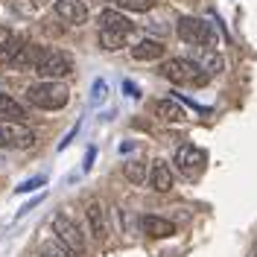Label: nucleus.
<instances>
[{"label":"nucleus","mask_w":257,"mask_h":257,"mask_svg":"<svg viewBox=\"0 0 257 257\" xmlns=\"http://www.w3.org/2000/svg\"><path fill=\"white\" fill-rule=\"evenodd\" d=\"M27 96H30L32 105L41 108V111H59V108H64L70 102V91L59 79H44L38 85H32L27 91Z\"/></svg>","instance_id":"nucleus-1"},{"label":"nucleus","mask_w":257,"mask_h":257,"mask_svg":"<svg viewBox=\"0 0 257 257\" xmlns=\"http://www.w3.org/2000/svg\"><path fill=\"white\" fill-rule=\"evenodd\" d=\"M161 76L170 79L173 85H205L210 79L208 73L190 59H170L161 64Z\"/></svg>","instance_id":"nucleus-2"},{"label":"nucleus","mask_w":257,"mask_h":257,"mask_svg":"<svg viewBox=\"0 0 257 257\" xmlns=\"http://www.w3.org/2000/svg\"><path fill=\"white\" fill-rule=\"evenodd\" d=\"M178 38L184 41V44H193V47H205V50H213L216 47V32L210 24L205 21H199V18H181L178 21Z\"/></svg>","instance_id":"nucleus-3"},{"label":"nucleus","mask_w":257,"mask_h":257,"mask_svg":"<svg viewBox=\"0 0 257 257\" xmlns=\"http://www.w3.org/2000/svg\"><path fill=\"white\" fill-rule=\"evenodd\" d=\"M53 231H56L59 242H64L73 254H85V234H82L79 222L70 219L64 210H59V213L53 216Z\"/></svg>","instance_id":"nucleus-4"},{"label":"nucleus","mask_w":257,"mask_h":257,"mask_svg":"<svg viewBox=\"0 0 257 257\" xmlns=\"http://www.w3.org/2000/svg\"><path fill=\"white\" fill-rule=\"evenodd\" d=\"M35 73L44 79H62L67 73H73V59L62 50H44L41 62L35 64Z\"/></svg>","instance_id":"nucleus-5"},{"label":"nucleus","mask_w":257,"mask_h":257,"mask_svg":"<svg viewBox=\"0 0 257 257\" xmlns=\"http://www.w3.org/2000/svg\"><path fill=\"white\" fill-rule=\"evenodd\" d=\"M205 164H208L205 149H199V146H193V144H184L176 152V167L184 178H199L202 170H205Z\"/></svg>","instance_id":"nucleus-6"},{"label":"nucleus","mask_w":257,"mask_h":257,"mask_svg":"<svg viewBox=\"0 0 257 257\" xmlns=\"http://www.w3.org/2000/svg\"><path fill=\"white\" fill-rule=\"evenodd\" d=\"M0 146L3 149H30L35 146V132L27 126H21V123H0Z\"/></svg>","instance_id":"nucleus-7"},{"label":"nucleus","mask_w":257,"mask_h":257,"mask_svg":"<svg viewBox=\"0 0 257 257\" xmlns=\"http://www.w3.org/2000/svg\"><path fill=\"white\" fill-rule=\"evenodd\" d=\"M53 9H56V15L62 18L64 24H73V27L88 21V6L82 0H56Z\"/></svg>","instance_id":"nucleus-8"},{"label":"nucleus","mask_w":257,"mask_h":257,"mask_svg":"<svg viewBox=\"0 0 257 257\" xmlns=\"http://www.w3.org/2000/svg\"><path fill=\"white\" fill-rule=\"evenodd\" d=\"M149 187L155 193H170L173 190V170H170V164L167 161H152V167H149Z\"/></svg>","instance_id":"nucleus-9"},{"label":"nucleus","mask_w":257,"mask_h":257,"mask_svg":"<svg viewBox=\"0 0 257 257\" xmlns=\"http://www.w3.org/2000/svg\"><path fill=\"white\" fill-rule=\"evenodd\" d=\"M141 228H144L146 237H152V240H167V237L176 234V225L170 219H164V216H155V213H146L141 219Z\"/></svg>","instance_id":"nucleus-10"},{"label":"nucleus","mask_w":257,"mask_h":257,"mask_svg":"<svg viewBox=\"0 0 257 257\" xmlns=\"http://www.w3.org/2000/svg\"><path fill=\"white\" fill-rule=\"evenodd\" d=\"M41 56H44V47H38V44H21L9 64L15 70H35V64L41 62Z\"/></svg>","instance_id":"nucleus-11"},{"label":"nucleus","mask_w":257,"mask_h":257,"mask_svg":"<svg viewBox=\"0 0 257 257\" xmlns=\"http://www.w3.org/2000/svg\"><path fill=\"white\" fill-rule=\"evenodd\" d=\"M85 213H88L91 234H94L99 242H102V240H105V234H108V219H105V208H102V202H91Z\"/></svg>","instance_id":"nucleus-12"},{"label":"nucleus","mask_w":257,"mask_h":257,"mask_svg":"<svg viewBox=\"0 0 257 257\" xmlns=\"http://www.w3.org/2000/svg\"><path fill=\"white\" fill-rule=\"evenodd\" d=\"M161 56H164V44L155 41V38H144V41H138L132 47V59L135 62H158Z\"/></svg>","instance_id":"nucleus-13"},{"label":"nucleus","mask_w":257,"mask_h":257,"mask_svg":"<svg viewBox=\"0 0 257 257\" xmlns=\"http://www.w3.org/2000/svg\"><path fill=\"white\" fill-rule=\"evenodd\" d=\"M99 30H114V32H132L135 30V24L128 21L123 12H117V9H105V12H99Z\"/></svg>","instance_id":"nucleus-14"},{"label":"nucleus","mask_w":257,"mask_h":257,"mask_svg":"<svg viewBox=\"0 0 257 257\" xmlns=\"http://www.w3.org/2000/svg\"><path fill=\"white\" fill-rule=\"evenodd\" d=\"M155 114L161 120H167V123H181L184 120V108L178 102H173V99H158L155 102Z\"/></svg>","instance_id":"nucleus-15"},{"label":"nucleus","mask_w":257,"mask_h":257,"mask_svg":"<svg viewBox=\"0 0 257 257\" xmlns=\"http://www.w3.org/2000/svg\"><path fill=\"white\" fill-rule=\"evenodd\" d=\"M128 41L126 32H114V30H99V47L114 53V50H123Z\"/></svg>","instance_id":"nucleus-16"},{"label":"nucleus","mask_w":257,"mask_h":257,"mask_svg":"<svg viewBox=\"0 0 257 257\" xmlns=\"http://www.w3.org/2000/svg\"><path fill=\"white\" fill-rule=\"evenodd\" d=\"M0 114H3V117H9V120H15V123H21V120L27 117L24 105H21V102H15L12 96L3 94V91H0Z\"/></svg>","instance_id":"nucleus-17"},{"label":"nucleus","mask_w":257,"mask_h":257,"mask_svg":"<svg viewBox=\"0 0 257 257\" xmlns=\"http://www.w3.org/2000/svg\"><path fill=\"white\" fill-rule=\"evenodd\" d=\"M123 176H126L132 184H144L146 181V164L144 161H126V164H123Z\"/></svg>","instance_id":"nucleus-18"},{"label":"nucleus","mask_w":257,"mask_h":257,"mask_svg":"<svg viewBox=\"0 0 257 257\" xmlns=\"http://www.w3.org/2000/svg\"><path fill=\"white\" fill-rule=\"evenodd\" d=\"M208 76H216V73H222V67H225V62H222V56L219 53H213V50H208L205 53V59H202V64H199Z\"/></svg>","instance_id":"nucleus-19"},{"label":"nucleus","mask_w":257,"mask_h":257,"mask_svg":"<svg viewBox=\"0 0 257 257\" xmlns=\"http://www.w3.org/2000/svg\"><path fill=\"white\" fill-rule=\"evenodd\" d=\"M41 254H44V257H73V251H70L64 242H59V237H53V240L44 242Z\"/></svg>","instance_id":"nucleus-20"},{"label":"nucleus","mask_w":257,"mask_h":257,"mask_svg":"<svg viewBox=\"0 0 257 257\" xmlns=\"http://www.w3.org/2000/svg\"><path fill=\"white\" fill-rule=\"evenodd\" d=\"M120 9H128V12H149L155 6V0H114Z\"/></svg>","instance_id":"nucleus-21"},{"label":"nucleus","mask_w":257,"mask_h":257,"mask_svg":"<svg viewBox=\"0 0 257 257\" xmlns=\"http://www.w3.org/2000/svg\"><path fill=\"white\" fill-rule=\"evenodd\" d=\"M18 47H21V41H12V38H9V41H6V44H3V47H0V62H12V56H15L18 53Z\"/></svg>","instance_id":"nucleus-22"},{"label":"nucleus","mask_w":257,"mask_h":257,"mask_svg":"<svg viewBox=\"0 0 257 257\" xmlns=\"http://www.w3.org/2000/svg\"><path fill=\"white\" fill-rule=\"evenodd\" d=\"M38 184H44V178H41V176H38V178H32V181H24V184H21V187H18V193L35 190V187H38Z\"/></svg>","instance_id":"nucleus-23"},{"label":"nucleus","mask_w":257,"mask_h":257,"mask_svg":"<svg viewBox=\"0 0 257 257\" xmlns=\"http://www.w3.org/2000/svg\"><path fill=\"white\" fill-rule=\"evenodd\" d=\"M9 38H12V35H9V30H3V27H0V47H3Z\"/></svg>","instance_id":"nucleus-24"},{"label":"nucleus","mask_w":257,"mask_h":257,"mask_svg":"<svg viewBox=\"0 0 257 257\" xmlns=\"http://www.w3.org/2000/svg\"><path fill=\"white\" fill-rule=\"evenodd\" d=\"M254 257H257V254H254Z\"/></svg>","instance_id":"nucleus-25"}]
</instances>
